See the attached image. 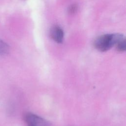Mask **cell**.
Here are the masks:
<instances>
[{"instance_id":"4","label":"cell","mask_w":126,"mask_h":126,"mask_svg":"<svg viewBox=\"0 0 126 126\" xmlns=\"http://www.w3.org/2000/svg\"><path fill=\"white\" fill-rule=\"evenodd\" d=\"M9 52L8 45L0 39V55L2 56L6 55Z\"/></svg>"},{"instance_id":"1","label":"cell","mask_w":126,"mask_h":126,"mask_svg":"<svg viewBox=\"0 0 126 126\" xmlns=\"http://www.w3.org/2000/svg\"><path fill=\"white\" fill-rule=\"evenodd\" d=\"M124 37V35L120 33L102 35L95 40L94 46L97 50L105 52L116 45Z\"/></svg>"},{"instance_id":"5","label":"cell","mask_w":126,"mask_h":126,"mask_svg":"<svg viewBox=\"0 0 126 126\" xmlns=\"http://www.w3.org/2000/svg\"><path fill=\"white\" fill-rule=\"evenodd\" d=\"M117 50L119 52H124L126 50V42L125 38L124 37L120 40L115 45Z\"/></svg>"},{"instance_id":"2","label":"cell","mask_w":126,"mask_h":126,"mask_svg":"<svg viewBox=\"0 0 126 126\" xmlns=\"http://www.w3.org/2000/svg\"><path fill=\"white\" fill-rule=\"evenodd\" d=\"M24 118L28 126H53L48 121L32 113H26Z\"/></svg>"},{"instance_id":"3","label":"cell","mask_w":126,"mask_h":126,"mask_svg":"<svg viewBox=\"0 0 126 126\" xmlns=\"http://www.w3.org/2000/svg\"><path fill=\"white\" fill-rule=\"evenodd\" d=\"M51 35L52 38L57 42L61 43L63 38V32L59 26H55L51 29Z\"/></svg>"}]
</instances>
